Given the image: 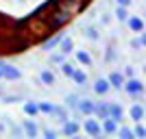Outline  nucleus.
<instances>
[{"label": "nucleus", "instance_id": "f257e3e1", "mask_svg": "<svg viewBox=\"0 0 146 139\" xmlns=\"http://www.w3.org/2000/svg\"><path fill=\"white\" fill-rule=\"evenodd\" d=\"M122 89L127 91L129 96H133V98H137L144 91V85H142V80H135V78H131V80H124V85H122Z\"/></svg>", "mask_w": 146, "mask_h": 139}, {"label": "nucleus", "instance_id": "f03ea898", "mask_svg": "<svg viewBox=\"0 0 146 139\" xmlns=\"http://www.w3.org/2000/svg\"><path fill=\"white\" fill-rule=\"evenodd\" d=\"M0 72H2V76L9 80H18L22 74H20V70H15L13 65H9V63H5V61H0Z\"/></svg>", "mask_w": 146, "mask_h": 139}, {"label": "nucleus", "instance_id": "7ed1b4c3", "mask_svg": "<svg viewBox=\"0 0 146 139\" xmlns=\"http://www.w3.org/2000/svg\"><path fill=\"white\" fill-rule=\"evenodd\" d=\"M94 100H90V98H83V100H81L79 98V102H76V109L81 111V113H85V115H92L94 113Z\"/></svg>", "mask_w": 146, "mask_h": 139}, {"label": "nucleus", "instance_id": "20e7f679", "mask_svg": "<svg viewBox=\"0 0 146 139\" xmlns=\"http://www.w3.org/2000/svg\"><path fill=\"white\" fill-rule=\"evenodd\" d=\"M85 133L87 135H92V137H98L100 135V126H98V122L96 120H85Z\"/></svg>", "mask_w": 146, "mask_h": 139}, {"label": "nucleus", "instance_id": "39448f33", "mask_svg": "<svg viewBox=\"0 0 146 139\" xmlns=\"http://www.w3.org/2000/svg\"><path fill=\"white\" fill-rule=\"evenodd\" d=\"M109 87H116V89H122V85H124V76H122L120 72H113L109 74Z\"/></svg>", "mask_w": 146, "mask_h": 139}, {"label": "nucleus", "instance_id": "423d86ee", "mask_svg": "<svg viewBox=\"0 0 146 139\" xmlns=\"http://www.w3.org/2000/svg\"><path fill=\"white\" fill-rule=\"evenodd\" d=\"M94 113H96L100 120H107V117H109V104H103V102L94 104Z\"/></svg>", "mask_w": 146, "mask_h": 139}, {"label": "nucleus", "instance_id": "0eeeda50", "mask_svg": "<svg viewBox=\"0 0 146 139\" xmlns=\"http://www.w3.org/2000/svg\"><path fill=\"white\" fill-rule=\"evenodd\" d=\"M94 91H96V94H100V96H105V94L109 91V80L98 78V80H96V85H94Z\"/></svg>", "mask_w": 146, "mask_h": 139}, {"label": "nucleus", "instance_id": "6e6552de", "mask_svg": "<svg viewBox=\"0 0 146 139\" xmlns=\"http://www.w3.org/2000/svg\"><path fill=\"white\" fill-rule=\"evenodd\" d=\"M76 133H79V124H76V122H68V120H66V124H63V135L74 137Z\"/></svg>", "mask_w": 146, "mask_h": 139}, {"label": "nucleus", "instance_id": "1a4fd4ad", "mask_svg": "<svg viewBox=\"0 0 146 139\" xmlns=\"http://www.w3.org/2000/svg\"><path fill=\"white\" fill-rule=\"evenodd\" d=\"M100 130H105V133H109V135H113V133L118 130V122H116V120H111V117H107Z\"/></svg>", "mask_w": 146, "mask_h": 139}, {"label": "nucleus", "instance_id": "9d476101", "mask_svg": "<svg viewBox=\"0 0 146 139\" xmlns=\"http://www.w3.org/2000/svg\"><path fill=\"white\" fill-rule=\"evenodd\" d=\"M129 20V28L135 30V33H142L144 30V22H142L140 18H127Z\"/></svg>", "mask_w": 146, "mask_h": 139}, {"label": "nucleus", "instance_id": "9b49d317", "mask_svg": "<svg viewBox=\"0 0 146 139\" xmlns=\"http://www.w3.org/2000/svg\"><path fill=\"white\" fill-rule=\"evenodd\" d=\"M109 117H111V120H116V122L122 120V107H120V104H109Z\"/></svg>", "mask_w": 146, "mask_h": 139}, {"label": "nucleus", "instance_id": "f8f14e48", "mask_svg": "<svg viewBox=\"0 0 146 139\" xmlns=\"http://www.w3.org/2000/svg\"><path fill=\"white\" fill-rule=\"evenodd\" d=\"M70 78H74V83H76V85H85V83H87V74L81 72V70H74Z\"/></svg>", "mask_w": 146, "mask_h": 139}, {"label": "nucleus", "instance_id": "ddd939ff", "mask_svg": "<svg viewBox=\"0 0 146 139\" xmlns=\"http://www.w3.org/2000/svg\"><path fill=\"white\" fill-rule=\"evenodd\" d=\"M22 128H24V133L29 135V137H35L37 135V126H35V122H31V120H26Z\"/></svg>", "mask_w": 146, "mask_h": 139}, {"label": "nucleus", "instance_id": "4468645a", "mask_svg": "<svg viewBox=\"0 0 146 139\" xmlns=\"http://www.w3.org/2000/svg\"><path fill=\"white\" fill-rule=\"evenodd\" d=\"M131 117H133L135 122H140L142 117H144V109H142L140 104H133V107H131Z\"/></svg>", "mask_w": 146, "mask_h": 139}, {"label": "nucleus", "instance_id": "2eb2a0df", "mask_svg": "<svg viewBox=\"0 0 146 139\" xmlns=\"http://www.w3.org/2000/svg\"><path fill=\"white\" fill-rule=\"evenodd\" d=\"M39 78H42V83H44V85H52V83H55V74L48 72V70H44V72L39 74Z\"/></svg>", "mask_w": 146, "mask_h": 139}, {"label": "nucleus", "instance_id": "dca6fc26", "mask_svg": "<svg viewBox=\"0 0 146 139\" xmlns=\"http://www.w3.org/2000/svg\"><path fill=\"white\" fill-rule=\"evenodd\" d=\"M72 48H74V43H72V39H70V37H66V39H61V52H63V55H68V52H72Z\"/></svg>", "mask_w": 146, "mask_h": 139}, {"label": "nucleus", "instance_id": "f3484780", "mask_svg": "<svg viewBox=\"0 0 146 139\" xmlns=\"http://www.w3.org/2000/svg\"><path fill=\"white\" fill-rule=\"evenodd\" d=\"M24 113L35 117V115L39 113V109H37V104H35V102H26V104H24Z\"/></svg>", "mask_w": 146, "mask_h": 139}, {"label": "nucleus", "instance_id": "a211bd4d", "mask_svg": "<svg viewBox=\"0 0 146 139\" xmlns=\"http://www.w3.org/2000/svg\"><path fill=\"white\" fill-rule=\"evenodd\" d=\"M37 109H39V113H48V115L55 113V107L48 104V102H39V104H37Z\"/></svg>", "mask_w": 146, "mask_h": 139}, {"label": "nucleus", "instance_id": "6ab92c4d", "mask_svg": "<svg viewBox=\"0 0 146 139\" xmlns=\"http://www.w3.org/2000/svg\"><path fill=\"white\" fill-rule=\"evenodd\" d=\"M76 59H79L81 63H85V65H92V57L87 55V52H83V50H79V52H76Z\"/></svg>", "mask_w": 146, "mask_h": 139}, {"label": "nucleus", "instance_id": "aec40b11", "mask_svg": "<svg viewBox=\"0 0 146 139\" xmlns=\"http://www.w3.org/2000/svg\"><path fill=\"white\" fill-rule=\"evenodd\" d=\"M116 18L120 20V22H124V20L129 18V13H127V7H120V5H118V9H116Z\"/></svg>", "mask_w": 146, "mask_h": 139}, {"label": "nucleus", "instance_id": "412c9836", "mask_svg": "<svg viewBox=\"0 0 146 139\" xmlns=\"http://www.w3.org/2000/svg\"><path fill=\"white\" fill-rule=\"evenodd\" d=\"M59 42H61V35H55L52 39H48V42L44 43V48H46V50H52V48H55V46H57Z\"/></svg>", "mask_w": 146, "mask_h": 139}, {"label": "nucleus", "instance_id": "4be33fe9", "mask_svg": "<svg viewBox=\"0 0 146 139\" xmlns=\"http://www.w3.org/2000/svg\"><path fill=\"white\" fill-rule=\"evenodd\" d=\"M66 102H68V107H72V109H76V102H79V96H76V94H70Z\"/></svg>", "mask_w": 146, "mask_h": 139}, {"label": "nucleus", "instance_id": "5701e85b", "mask_svg": "<svg viewBox=\"0 0 146 139\" xmlns=\"http://www.w3.org/2000/svg\"><path fill=\"white\" fill-rule=\"evenodd\" d=\"M61 72L66 74V76H72V72H74V65H72V63H63V65H61Z\"/></svg>", "mask_w": 146, "mask_h": 139}, {"label": "nucleus", "instance_id": "b1692460", "mask_svg": "<svg viewBox=\"0 0 146 139\" xmlns=\"http://www.w3.org/2000/svg\"><path fill=\"white\" fill-rule=\"evenodd\" d=\"M131 46H133V48H142V46H144V35H140L137 39H133V42H131Z\"/></svg>", "mask_w": 146, "mask_h": 139}, {"label": "nucleus", "instance_id": "393cba45", "mask_svg": "<svg viewBox=\"0 0 146 139\" xmlns=\"http://www.w3.org/2000/svg\"><path fill=\"white\" fill-rule=\"evenodd\" d=\"M120 137L131 139V137H133V130H129V128H120Z\"/></svg>", "mask_w": 146, "mask_h": 139}, {"label": "nucleus", "instance_id": "a878e982", "mask_svg": "<svg viewBox=\"0 0 146 139\" xmlns=\"http://www.w3.org/2000/svg\"><path fill=\"white\" fill-rule=\"evenodd\" d=\"M87 37H90L92 42H94V39H98V33H96V28H87Z\"/></svg>", "mask_w": 146, "mask_h": 139}, {"label": "nucleus", "instance_id": "bb28decb", "mask_svg": "<svg viewBox=\"0 0 146 139\" xmlns=\"http://www.w3.org/2000/svg\"><path fill=\"white\" fill-rule=\"evenodd\" d=\"M133 135H137V137H144V135H146L144 126H140V124H137V126H135V133H133Z\"/></svg>", "mask_w": 146, "mask_h": 139}, {"label": "nucleus", "instance_id": "cd10ccee", "mask_svg": "<svg viewBox=\"0 0 146 139\" xmlns=\"http://www.w3.org/2000/svg\"><path fill=\"white\" fill-rule=\"evenodd\" d=\"M44 137H48V139H55V137H57V133H55V130H50V128H46V130H44Z\"/></svg>", "mask_w": 146, "mask_h": 139}, {"label": "nucleus", "instance_id": "c85d7f7f", "mask_svg": "<svg viewBox=\"0 0 146 139\" xmlns=\"http://www.w3.org/2000/svg\"><path fill=\"white\" fill-rule=\"evenodd\" d=\"M50 61H55V63H61V61H63V57H61V55H52V57H50Z\"/></svg>", "mask_w": 146, "mask_h": 139}, {"label": "nucleus", "instance_id": "c756f323", "mask_svg": "<svg viewBox=\"0 0 146 139\" xmlns=\"http://www.w3.org/2000/svg\"><path fill=\"white\" fill-rule=\"evenodd\" d=\"M118 5H120V7H129V5H131V0H118Z\"/></svg>", "mask_w": 146, "mask_h": 139}, {"label": "nucleus", "instance_id": "7c9ffc66", "mask_svg": "<svg viewBox=\"0 0 146 139\" xmlns=\"http://www.w3.org/2000/svg\"><path fill=\"white\" fill-rule=\"evenodd\" d=\"M0 78H2V72H0Z\"/></svg>", "mask_w": 146, "mask_h": 139}]
</instances>
